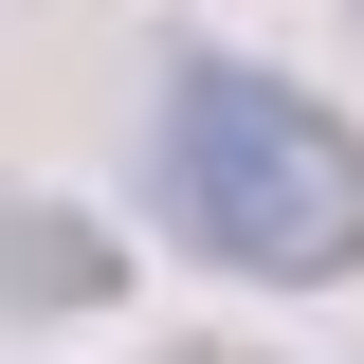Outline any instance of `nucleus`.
I'll use <instances>...</instances> for the list:
<instances>
[{
  "mask_svg": "<svg viewBox=\"0 0 364 364\" xmlns=\"http://www.w3.org/2000/svg\"><path fill=\"white\" fill-rule=\"evenodd\" d=\"M164 200L200 255L237 273H346L364 255V146L328 128L310 91L237 73V55H200V73L164 91Z\"/></svg>",
  "mask_w": 364,
  "mask_h": 364,
  "instance_id": "obj_1",
  "label": "nucleus"
}]
</instances>
